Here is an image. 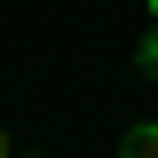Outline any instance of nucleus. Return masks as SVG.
Segmentation results:
<instances>
[{
    "label": "nucleus",
    "mask_w": 158,
    "mask_h": 158,
    "mask_svg": "<svg viewBox=\"0 0 158 158\" xmlns=\"http://www.w3.org/2000/svg\"><path fill=\"white\" fill-rule=\"evenodd\" d=\"M118 158H158V127L142 118V127H127V142H118Z\"/></svg>",
    "instance_id": "nucleus-1"
},
{
    "label": "nucleus",
    "mask_w": 158,
    "mask_h": 158,
    "mask_svg": "<svg viewBox=\"0 0 158 158\" xmlns=\"http://www.w3.org/2000/svg\"><path fill=\"white\" fill-rule=\"evenodd\" d=\"M150 16H158V0H150Z\"/></svg>",
    "instance_id": "nucleus-4"
},
{
    "label": "nucleus",
    "mask_w": 158,
    "mask_h": 158,
    "mask_svg": "<svg viewBox=\"0 0 158 158\" xmlns=\"http://www.w3.org/2000/svg\"><path fill=\"white\" fill-rule=\"evenodd\" d=\"M0 158H16V142H8V135H0Z\"/></svg>",
    "instance_id": "nucleus-3"
},
{
    "label": "nucleus",
    "mask_w": 158,
    "mask_h": 158,
    "mask_svg": "<svg viewBox=\"0 0 158 158\" xmlns=\"http://www.w3.org/2000/svg\"><path fill=\"white\" fill-rule=\"evenodd\" d=\"M135 63H142V71L158 79V24H150V32H142V48H135Z\"/></svg>",
    "instance_id": "nucleus-2"
}]
</instances>
